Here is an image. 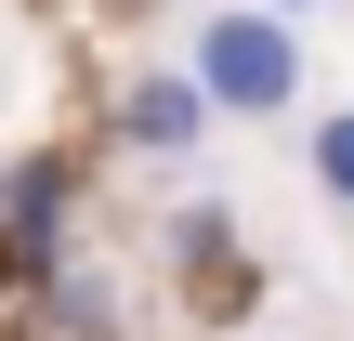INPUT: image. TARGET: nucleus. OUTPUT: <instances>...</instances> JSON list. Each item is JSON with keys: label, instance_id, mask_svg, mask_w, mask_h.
<instances>
[{"label": "nucleus", "instance_id": "nucleus-1", "mask_svg": "<svg viewBox=\"0 0 354 341\" xmlns=\"http://www.w3.org/2000/svg\"><path fill=\"white\" fill-rule=\"evenodd\" d=\"M184 66L210 79V105H223V118H289V105H302V79H315V66H302V26H289V13H263V0H210Z\"/></svg>", "mask_w": 354, "mask_h": 341}, {"label": "nucleus", "instance_id": "nucleus-6", "mask_svg": "<svg viewBox=\"0 0 354 341\" xmlns=\"http://www.w3.org/2000/svg\"><path fill=\"white\" fill-rule=\"evenodd\" d=\"M223 250H236V210H223V197L171 210V263H223Z\"/></svg>", "mask_w": 354, "mask_h": 341}, {"label": "nucleus", "instance_id": "nucleus-7", "mask_svg": "<svg viewBox=\"0 0 354 341\" xmlns=\"http://www.w3.org/2000/svg\"><path fill=\"white\" fill-rule=\"evenodd\" d=\"M263 13H289V26H315V13H328V0H263Z\"/></svg>", "mask_w": 354, "mask_h": 341}, {"label": "nucleus", "instance_id": "nucleus-5", "mask_svg": "<svg viewBox=\"0 0 354 341\" xmlns=\"http://www.w3.org/2000/svg\"><path fill=\"white\" fill-rule=\"evenodd\" d=\"M302 184H315L328 210H354V105H315V118H302Z\"/></svg>", "mask_w": 354, "mask_h": 341}, {"label": "nucleus", "instance_id": "nucleus-4", "mask_svg": "<svg viewBox=\"0 0 354 341\" xmlns=\"http://www.w3.org/2000/svg\"><path fill=\"white\" fill-rule=\"evenodd\" d=\"M39 315H53V341H118V315H131V302H118V276H79V263H66Z\"/></svg>", "mask_w": 354, "mask_h": 341}, {"label": "nucleus", "instance_id": "nucleus-2", "mask_svg": "<svg viewBox=\"0 0 354 341\" xmlns=\"http://www.w3.org/2000/svg\"><path fill=\"white\" fill-rule=\"evenodd\" d=\"M210 131H223V105H210L197 66H131V92H118V145L131 158H197Z\"/></svg>", "mask_w": 354, "mask_h": 341}, {"label": "nucleus", "instance_id": "nucleus-3", "mask_svg": "<svg viewBox=\"0 0 354 341\" xmlns=\"http://www.w3.org/2000/svg\"><path fill=\"white\" fill-rule=\"evenodd\" d=\"M66 158H26V171H0V237H13V263H53V237H66Z\"/></svg>", "mask_w": 354, "mask_h": 341}]
</instances>
